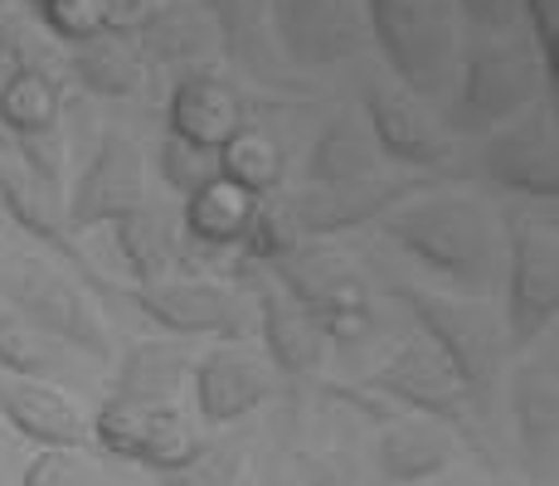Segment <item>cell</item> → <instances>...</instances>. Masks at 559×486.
<instances>
[{"label": "cell", "mask_w": 559, "mask_h": 486, "mask_svg": "<svg viewBox=\"0 0 559 486\" xmlns=\"http://www.w3.org/2000/svg\"><path fill=\"white\" fill-rule=\"evenodd\" d=\"M507 414L515 424V442L531 467V477L550 486L555 477V452H559V370L555 351H535L507 375Z\"/></svg>", "instance_id": "cell-15"}, {"label": "cell", "mask_w": 559, "mask_h": 486, "mask_svg": "<svg viewBox=\"0 0 559 486\" xmlns=\"http://www.w3.org/2000/svg\"><path fill=\"white\" fill-rule=\"evenodd\" d=\"M160 486H239L243 482V448L234 438H200L180 467L156 472Z\"/></svg>", "instance_id": "cell-32"}, {"label": "cell", "mask_w": 559, "mask_h": 486, "mask_svg": "<svg viewBox=\"0 0 559 486\" xmlns=\"http://www.w3.org/2000/svg\"><path fill=\"white\" fill-rule=\"evenodd\" d=\"M390 297L414 317V327L443 351V360L457 370L477 408L497 404L501 375H507V327L491 311V297H462V292H428V287H390Z\"/></svg>", "instance_id": "cell-3"}, {"label": "cell", "mask_w": 559, "mask_h": 486, "mask_svg": "<svg viewBox=\"0 0 559 486\" xmlns=\"http://www.w3.org/2000/svg\"><path fill=\"white\" fill-rule=\"evenodd\" d=\"M453 5L472 35H515L525 20V0H453Z\"/></svg>", "instance_id": "cell-37"}, {"label": "cell", "mask_w": 559, "mask_h": 486, "mask_svg": "<svg viewBox=\"0 0 559 486\" xmlns=\"http://www.w3.org/2000/svg\"><path fill=\"white\" fill-rule=\"evenodd\" d=\"M190 351L180 341H142L117 360L112 375V399H132V404H180L190 384Z\"/></svg>", "instance_id": "cell-24"}, {"label": "cell", "mask_w": 559, "mask_h": 486, "mask_svg": "<svg viewBox=\"0 0 559 486\" xmlns=\"http://www.w3.org/2000/svg\"><path fill=\"white\" fill-rule=\"evenodd\" d=\"M457 462V434L443 418L428 414H384L380 438H374V472L384 486H424L433 477H448Z\"/></svg>", "instance_id": "cell-17"}, {"label": "cell", "mask_w": 559, "mask_h": 486, "mask_svg": "<svg viewBox=\"0 0 559 486\" xmlns=\"http://www.w3.org/2000/svg\"><path fill=\"white\" fill-rule=\"evenodd\" d=\"M239 486H243V482H239Z\"/></svg>", "instance_id": "cell-43"}, {"label": "cell", "mask_w": 559, "mask_h": 486, "mask_svg": "<svg viewBox=\"0 0 559 486\" xmlns=\"http://www.w3.org/2000/svg\"><path fill=\"white\" fill-rule=\"evenodd\" d=\"M214 170L263 200V194H273L283 186V151H277V142L267 132H258V127H239L229 142L214 151Z\"/></svg>", "instance_id": "cell-31"}, {"label": "cell", "mask_w": 559, "mask_h": 486, "mask_svg": "<svg viewBox=\"0 0 559 486\" xmlns=\"http://www.w3.org/2000/svg\"><path fill=\"white\" fill-rule=\"evenodd\" d=\"M477 166L497 190H511L531 204H555L559 200V132L550 103L535 97L531 107L501 122L497 132L477 137Z\"/></svg>", "instance_id": "cell-8"}, {"label": "cell", "mask_w": 559, "mask_h": 486, "mask_svg": "<svg viewBox=\"0 0 559 486\" xmlns=\"http://www.w3.org/2000/svg\"><path fill=\"white\" fill-rule=\"evenodd\" d=\"M365 384H370L374 394L394 399L400 408L443 418L457 438H467V442L481 438V418H487V408H477V399L467 394V384L457 380V370L443 360V351H438L418 327L384 355L380 370H374Z\"/></svg>", "instance_id": "cell-7"}, {"label": "cell", "mask_w": 559, "mask_h": 486, "mask_svg": "<svg viewBox=\"0 0 559 486\" xmlns=\"http://www.w3.org/2000/svg\"><path fill=\"white\" fill-rule=\"evenodd\" d=\"M112 229V248L117 258L127 263V273L136 277V283H156V277H166L170 268H176V229H170V220L152 204H136V210H127L122 220L107 224Z\"/></svg>", "instance_id": "cell-30"}, {"label": "cell", "mask_w": 559, "mask_h": 486, "mask_svg": "<svg viewBox=\"0 0 559 486\" xmlns=\"http://www.w3.org/2000/svg\"><path fill=\"white\" fill-rule=\"evenodd\" d=\"M365 127L384 161L408 170H438L453 161V132L433 117V103L414 97L404 83H365Z\"/></svg>", "instance_id": "cell-14"}, {"label": "cell", "mask_w": 559, "mask_h": 486, "mask_svg": "<svg viewBox=\"0 0 559 486\" xmlns=\"http://www.w3.org/2000/svg\"><path fill=\"white\" fill-rule=\"evenodd\" d=\"M69 73L79 79L83 93L93 97H132L146 79V63L136 45L127 35H112V29H98V35L79 39L69 54Z\"/></svg>", "instance_id": "cell-28"}, {"label": "cell", "mask_w": 559, "mask_h": 486, "mask_svg": "<svg viewBox=\"0 0 559 486\" xmlns=\"http://www.w3.org/2000/svg\"><path fill=\"white\" fill-rule=\"evenodd\" d=\"M35 20L53 39L79 45L103 29V0H35Z\"/></svg>", "instance_id": "cell-36"}, {"label": "cell", "mask_w": 559, "mask_h": 486, "mask_svg": "<svg viewBox=\"0 0 559 486\" xmlns=\"http://www.w3.org/2000/svg\"><path fill=\"white\" fill-rule=\"evenodd\" d=\"M258 336H263L273 375H287V380H311L331 355L321 317L307 311L297 297H287L283 287L258 292Z\"/></svg>", "instance_id": "cell-19"}, {"label": "cell", "mask_w": 559, "mask_h": 486, "mask_svg": "<svg viewBox=\"0 0 559 486\" xmlns=\"http://www.w3.org/2000/svg\"><path fill=\"white\" fill-rule=\"evenodd\" d=\"M380 224L408 263L428 268L462 297H497L507 277V224L487 200L462 190H418L394 204Z\"/></svg>", "instance_id": "cell-1"}, {"label": "cell", "mask_w": 559, "mask_h": 486, "mask_svg": "<svg viewBox=\"0 0 559 486\" xmlns=\"http://www.w3.org/2000/svg\"><path fill=\"white\" fill-rule=\"evenodd\" d=\"M63 117V93L49 69H10L0 79V127L20 142H49Z\"/></svg>", "instance_id": "cell-29"}, {"label": "cell", "mask_w": 559, "mask_h": 486, "mask_svg": "<svg viewBox=\"0 0 559 486\" xmlns=\"http://www.w3.org/2000/svg\"><path fill=\"white\" fill-rule=\"evenodd\" d=\"M142 63H190L210 59L219 49V29H214L210 10L190 5V0H160L156 15L132 35Z\"/></svg>", "instance_id": "cell-25"}, {"label": "cell", "mask_w": 559, "mask_h": 486, "mask_svg": "<svg viewBox=\"0 0 559 486\" xmlns=\"http://www.w3.org/2000/svg\"><path fill=\"white\" fill-rule=\"evenodd\" d=\"M374 170H390V161H384V151L374 146L370 127H365L360 117H350V112L331 117V122L317 132V142L307 146V161H302L307 186H326V180H350V176H374Z\"/></svg>", "instance_id": "cell-26"}, {"label": "cell", "mask_w": 559, "mask_h": 486, "mask_svg": "<svg viewBox=\"0 0 559 486\" xmlns=\"http://www.w3.org/2000/svg\"><path fill=\"white\" fill-rule=\"evenodd\" d=\"M5 452H10V442H5V434H0V467H5Z\"/></svg>", "instance_id": "cell-40"}, {"label": "cell", "mask_w": 559, "mask_h": 486, "mask_svg": "<svg viewBox=\"0 0 559 486\" xmlns=\"http://www.w3.org/2000/svg\"><path fill=\"white\" fill-rule=\"evenodd\" d=\"M93 442L122 462H136L146 472H170L200 448V434L180 408L170 404H132V399H107L88 424Z\"/></svg>", "instance_id": "cell-11"}, {"label": "cell", "mask_w": 559, "mask_h": 486, "mask_svg": "<svg viewBox=\"0 0 559 486\" xmlns=\"http://www.w3.org/2000/svg\"><path fill=\"white\" fill-rule=\"evenodd\" d=\"M20 486H98L83 448H39L20 472Z\"/></svg>", "instance_id": "cell-35"}, {"label": "cell", "mask_w": 559, "mask_h": 486, "mask_svg": "<svg viewBox=\"0 0 559 486\" xmlns=\"http://www.w3.org/2000/svg\"><path fill=\"white\" fill-rule=\"evenodd\" d=\"M156 5H160V0H103V29L132 39L136 29L156 15Z\"/></svg>", "instance_id": "cell-39"}, {"label": "cell", "mask_w": 559, "mask_h": 486, "mask_svg": "<svg viewBox=\"0 0 559 486\" xmlns=\"http://www.w3.org/2000/svg\"><path fill=\"white\" fill-rule=\"evenodd\" d=\"M370 45L390 73L424 103H448L462 59V20L453 0H365Z\"/></svg>", "instance_id": "cell-4"}, {"label": "cell", "mask_w": 559, "mask_h": 486, "mask_svg": "<svg viewBox=\"0 0 559 486\" xmlns=\"http://www.w3.org/2000/svg\"><path fill=\"white\" fill-rule=\"evenodd\" d=\"M507 345L531 351L559 317V224L545 204L507 220Z\"/></svg>", "instance_id": "cell-6"}, {"label": "cell", "mask_w": 559, "mask_h": 486, "mask_svg": "<svg viewBox=\"0 0 559 486\" xmlns=\"http://www.w3.org/2000/svg\"><path fill=\"white\" fill-rule=\"evenodd\" d=\"M156 176L166 180L176 194H190L210 176H219V170H214V151H204L195 142H180V137L166 132V142H160V151H156Z\"/></svg>", "instance_id": "cell-34"}, {"label": "cell", "mask_w": 559, "mask_h": 486, "mask_svg": "<svg viewBox=\"0 0 559 486\" xmlns=\"http://www.w3.org/2000/svg\"><path fill=\"white\" fill-rule=\"evenodd\" d=\"M297 486H374V482L346 452H317V458L297 462Z\"/></svg>", "instance_id": "cell-38"}, {"label": "cell", "mask_w": 559, "mask_h": 486, "mask_svg": "<svg viewBox=\"0 0 559 486\" xmlns=\"http://www.w3.org/2000/svg\"><path fill=\"white\" fill-rule=\"evenodd\" d=\"M0 418L35 448H83V442H93L88 418L79 414L69 389L45 380L0 375Z\"/></svg>", "instance_id": "cell-20"}, {"label": "cell", "mask_w": 559, "mask_h": 486, "mask_svg": "<svg viewBox=\"0 0 559 486\" xmlns=\"http://www.w3.org/2000/svg\"><path fill=\"white\" fill-rule=\"evenodd\" d=\"M210 10L214 29H219V45L229 49V59L239 54L243 63L263 59V35L258 29L267 25V0H200Z\"/></svg>", "instance_id": "cell-33"}, {"label": "cell", "mask_w": 559, "mask_h": 486, "mask_svg": "<svg viewBox=\"0 0 559 486\" xmlns=\"http://www.w3.org/2000/svg\"><path fill=\"white\" fill-rule=\"evenodd\" d=\"M146 327L170 331V336L190 341V336H224L239 341L243 336V301L234 297L224 283L214 277H156V283H136L127 292Z\"/></svg>", "instance_id": "cell-12"}, {"label": "cell", "mask_w": 559, "mask_h": 486, "mask_svg": "<svg viewBox=\"0 0 559 486\" xmlns=\"http://www.w3.org/2000/svg\"><path fill=\"white\" fill-rule=\"evenodd\" d=\"M428 170L418 176H390V170H374V176H350V180H326V186H302L287 200L293 214V229L302 239H331V234H350L365 224L384 220L400 200L428 190Z\"/></svg>", "instance_id": "cell-10"}, {"label": "cell", "mask_w": 559, "mask_h": 486, "mask_svg": "<svg viewBox=\"0 0 559 486\" xmlns=\"http://www.w3.org/2000/svg\"><path fill=\"white\" fill-rule=\"evenodd\" d=\"M0 375H20V380H45L59 389H83L93 380V360L79 355L59 336L39 331L20 311L0 307Z\"/></svg>", "instance_id": "cell-22"}, {"label": "cell", "mask_w": 559, "mask_h": 486, "mask_svg": "<svg viewBox=\"0 0 559 486\" xmlns=\"http://www.w3.org/2000/svg\"><path fill=\"white\" fill-rule=\"evenodd\" d=\"M267 29L297 69H331L370 49L365 0H267Z\"/></svg>", "instance_id": "cell-9"}, {"label": "cell", "mask_w": 559, "mask_h": 486, "mask_svg": "<svg viewBox=\"0 0 559 486\" xmlns=\"http://www.w3.org/2000/svg\"><path fill=\"white\" fill-rule=\"evenodd\" d=\"M0 210H5V220H15L29 239H39L45 248H53V253H63L69 263L83 268V253L73 248V229L63 224V210H59V200H53V186L49 180L39 186V170L0 156Z\"/></svg>", "instance_id": "cell-23"}, {"label": "cell", "mask_w": 559, "mask_h": 486, "mask_svg": "<svg viewBox=\"0 0 559 486\" xmlns=\"http://www.w3.org/2000/svg\"><path fill=\"white\" fill-rule=\"evenodd\" d=\"M146 200V156L142 146L127 132H103V142L93 146L88 166L79 170L69 190V204H63V224L73 234L103 229V224L122 220L127 210Z\"/></svg>", "instance_id": "cell-13"}, {"label": "cell", "mask_w": 559, "mask_h": 486, "mask_svg": "<svg viewBox=\"0 0 559 486\" xmlns=\"http://www.w3.org/2000/svg\"><path fill=\"white\" fill-rule=\"evenodd\" d=\"M239 127H243V97L214 69H190L186 79L170 88V103H166L170 137L195 142L204 151H219Z\"/></svg>", "instance_id": "cell-21"}, {"label": "cell", "mask_w": 559, "mask_h": 486, "mask_svg": "<svg viewBox=\"0 0 559 486\" xmlns=\"http://www.w3.org/2000/svg\"><path fill=\"white\" fill-rule=\"evenodd\" d=\"M428 486V482H424ZM433 486H467V482H443V477H433Z\"/></svg>", "instance_id": "cell-41"}, {"label": "cell", "mask_w": 559, "mask_h": 486, "mask_svg": "<svg viewBox=\"0 0 559 486\" xmlns=\"http://www.w3.org/2000/svg\"><path fill=\"white\" fill-rule=\"evenodd\" d=\"M190 380H195V414L214 428H229V424H239V418H249L253 408L267 404V394H273V370H267V360L243 351L239 341L214 345L210 355H200Z\"/></svg>", "instance_id": "cell-18"}, {"label": "cell", "mask_w": 559, "mask_h": 486, "mask_svg": "<svg viewBox=\"0 0 559 486\" xmlns=\"http://www.w3.org/2000/svg\"><path fill=\"white\" fill-rule=\"evenodd\" d=\"M253 214H258V194H249L224 176H210L204 186L186 194V229L204 248H239Z\"/></svg>", "instance_id": "cell-27"}, {"label": "cell", "mask_w": 559, "mask_h": 486, "mask_svg": "<svg viewBox=\"0 0 559 486\" xmlns=\"http://www.w3.org/2000/svg\"><path fill=\"white\" fill-rule=\"evenodd\" d=\"M0 229H5V210H0Z\"/></svg>", "instance_id": "cell-42"}, {"label": "cell", "mask_w": 559, "mask_h": 486, "mask_svg": "<svg viewBox=\"0 0 559 486\" xmlns=\"http://www.w3.org/2000/svg\"><path fill=\"white\" fill-rule=\"evenodd\" d=\"M273 277L287 297H297L307 311H317L321 321L326 317H341V311H365L370 307V287H365L360 268L350 263L346 253L336 248H321V244H307L297 239L287 253H277L273 263Z\"/></svg>", "instance_id": "cell-16"}, {"label": "cell", "mask_w": 559, "mask_h": 486, "mask_svg": "<svg viewBox=\"0 0 559 486\" xmlns=\"http://www.w3.org/2000/svg\"><path fill=\"white\" fill-rule=\"evenodd\" d=\"M545 59L521 35H477L472 49L462 45L457 79L448 93V132L453 137H487L501 122H511L521 107L550 88Z\"/></svg>", "instance_id": "cell-2"}, {"label": "cell", "mask_w": 559, "mask_h": 486, "mask_svg": "<svg viewBox=\"0 0 559 486\" xmlns=\"http://www.w3.org/2000/svg\"><path fill=\"white\" fill-rule=\"evenodd\" d=\"M0 307L20 311L39 331L59 336L93 365H112V336L88 292L73 283L63 268H53L39 253H0Z\"/></svg>", "instance_id": "cell-5"}]
</instances>
